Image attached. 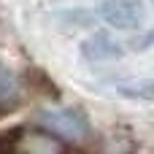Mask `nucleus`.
<instances>
[{
  "instance_id": "2",
  "label": "nucleus",
  "mask_w": 154,
  "mask_h": 154,
  "mask_svg": "<svg viewBox=\"0 0 154 154\" xmlns=\"http://www.w3.org/2000/svg\"><path fill=\"white\" fill-rule=\"evenodd\" d=\"M97 16L116 30H141L146 19V8L141 0H103Z\"/></svg>"
},
{
  "instance_id": "4",
  "label": "nucleus",
  "mask_w": 154,
  "mask_h": 154,
  "mask_svg": "<svg viewBox=\"0 0 154 154\" xmlns=\"http://www.w3.org/2000/svg\"><path fill=\"white\" fill-rule=\"evenodd\" d=\"M22 95L24 92H22L19 76L14 73V68H8V65L0 62V116L16 111L19 103H22Z\"/></svg>"
},
{
  "instance_id": "7",
  "label": "nucleus",
  "mask_w": 154,
  "mask_h": 154,
  "mask_svg": "<svg viewBox=\"0 0 154 154\" xmlns=\"http://www.w3.org/2000/svg\"><path fill=\"white\" fill-rule=\"evenodd\" d=\"M152 43H154V30H152V32H146V35H141V38H133V41H130V49L143 51V49H149Z\"/></svg>"
},
{
  "instance_id": "6",
  "label": "nucleus",
  "mask_w": 154,
  "mask_h": 154,
  "mask_svg": "<svg viewBox=\"0 0 154 154\" xmlns=\"http://www.w3.org/2000/svg\"><path fill=\"white\" fill-rule=\"evenodd\" d=\"M95 16H97L95 11H68V14H62V19H65V22H73V24H79V27L92 24V19H95Z\"/></svg>"
},
{
  "instance_id": "1",
  "label": "nucleus",
  "mask_w": 154,
  "mask_h": 154,
  "mask_svg": "<svg viewBox=\"0 0 154 154\" xmlns=\"http://www.w3.org/2000/svg\"><path fill=\"white\" fill-rule=\"evenodd\" d=\"M38 125L62 143H79L89 138V119L79 108H43L38 114Z\"/></svg>"
},
{
  "instance_id": "8",
  "label": "nucleus",
  "mask_w": 154,
  "mask_h": 154,
  "mask_svg": "<svg viewBox=\"0 0 154 154\" xmlns=\"http://www.w3.org/2000/svg\"><path fill=\"white\" fill-rule=\"evenodd\" d=\"M152 3H154V0H152Z\"/></svg>"
},
{
  "instance_id": "5",
  "label": "nucleus",
  "mask_w": 154,
  "mask_h": 154,
  "mask_svg": "<svg viewBox=\"0 0 154 154\" xmlns=\"http://www.w3.org/2000/svg\"><path fill=\"white\" fill-rule=\"evenodd\" d=\"M111 87L130 100H154V79H114Z\"/></svg>"
},
{
  "instance_id": "3",
  "label": "nucleus",
  "mask_w": 154,
  "mask_h": 154,
  "mask_svg": "<svg viewBox=\"0 0 154 154\" xmlns=\"http://www.w3.org/2000/svg\"><path fill=\"white\" fill-rule=\"evenodd\" d=\"M81 54H84V60H89V62H111V60H119V57L125 54V49H122V43L114 41L108 32H95V35H89V38L81 43Z\"/></svg>"
}]
</instances>
